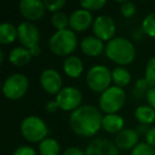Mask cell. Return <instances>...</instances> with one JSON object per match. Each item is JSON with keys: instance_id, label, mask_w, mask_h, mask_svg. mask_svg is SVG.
<instances>
[{"instance_id": "cell-5", "label": "cell", "mask_w": 155, "mask_h": 155, "mask_svg": "<svg viewBox=\"0 0 155 155\" xmlns=\"http://www.w3.org/2000/svg\"><path fill=\"white\" fill-rule=\"evenodd\" d=\"M127 101V94L124 88L112 85L100 95L98 105L104 115L118 114Z\"/></svg>"}, {"instance_id": "cell-31", "label": "cell", "mask_w": 155, "mask_h": 155, "mask_svg": "<svg viewBox=\"0 0 155 155\" xmlns=\"http://www.w3.org/2000/svg\"><path fill=\"white\" fill-rule=\"evenodd\" d=\"M12 155H37V152L33 147L31 146H19L13 151Z\"/></svg>"}, {"instance_id": "cell-4", "label": "cell", "mask_w": 155, "mask_h": 155, "mask_svg": "<svg viewBox=\"0 0 155 155\" xmlns=\"http://www.w3.org/2000/svg\"><path fill=\"white\" fill-rule=\"evenodd\" d=\"M20 134L28 142L39 143L48 137L49 127L41 117L30 115L22 119L20 123Z\"/></svg>"}, {"instance_id": "cell-37", "label": "cell", "mask_w": 155, "mask_h": 155, "mask_svg": "<svg viewBox=\"0 0 155 155\" xmlns=\"http://www.w3.org/2000/svg\"><path fill=\"white\" fill-rule=\"evenodd\" d=\"M29 50H30L31 55H32L33 58H37V56H39L41 53V46L39 45L35 46V47L31 48V49H29Z\"/></svg>"}, {"instance_id": "cell-1", "label": "cell", "mask_w": 155, "mask_h": 155, "mask_svg": "<svg viewBox=\"0 0 155 155\" xmlns=\"http://www.w3.org/2000/svg\"><path fill=\"white\" fill-rule=\"evenodd\" d=\"M103 115L97 106L85 104L72 112L69 117V127L75 135L91 138L102 129Z\"/></svg>"}, {"instance_id": "cell-10", "label": "cell", "mask_w": 155, "mask_h": 155, "mask_svg": "<svg viewBox=\"0 0 155 155\" xmlns=\"http://www.w3.org/2000/svg\"><path fill=\"white\" fill-rule=\"evenodd\" d=\"M39 84L45 93L56 96L63 89V79L58 70L47 68L39 75Z\"/></svg>"}, {"instance_id": "cell-29", "label": "cell", "mask_w": 155, "mask_h": 155, "mask_svg": "<svg viewBox=\"0 0 155 155\" xmlns=\"http://www.w3.org/2000/svg\"><path fill=\"white\" fill-rule=\"evenodd\" d=\"M137 8L135 3L132 1H121L120 2V13L123 17L131 18L136 14Z\"/></svg>"}, {"instance_id": "cell-20", "label": "cell", "mask_w": 155, "mask_h": 155, "mask_svg": "<svg viewBox=\"0 0 155 155\" xmlns=\"http://www.w3.org/2000/svg\"><path fill=\"white\" fill-rule=\"evenodd\" d=\"M134 116L139 124L150 127L155 122V110L148 104L147 105L142 104V105L137 106L135 113H134Z\"/></svg>"}, {"instance_id": "cell-27", "label": "cell", "mask_w": 155, "mask_h": 155, "mask_svg": "<svg viewBox=\"0 0 155 155\" xmlns=\"http://www.w3.org/2000/svg\"><path fill=\"white\" fill-rule=\"evenodd\" d=\"M81 9L88 12H97L106 5V0H82L80 2Z\"/></svg>"}, {"instance_id": "cell-35", "label": "cell", "mask_w": 155, "mask_h": 155, "mask_svg": "<svg viewBox=\"0 0 155 155\" xmlns=\"http://www.w3.org/2000/svg\"><path fill=\"white\" fill-rule=\"evenodd\" d=\"M62 155H85V151L78 147H69L63 152Z\"/></svg>"}, {"instance_id": "cell-12", "label": "cell", "mask_w": 155, "mask_h": 155, "mask_svg": "<svg viewBox=\"0 0 155 155\" xmlns=\"http://www.w3.org/2000/svg\"><path fill=\"white\" fill-rule=\"evenodd\" d=\"M21 16L30 22L41 20L46 13V7L44 1L41 0H21L18 3Z\"/></svg>"}, {"instance_id": "cell-25", "label": "cell", "mask_w": 155, "mask_h": 155, "mask_svg": "<svg viewBox=\"0 0 155 155\" xmlns=\"http://www.w3.org/2000/svg\"><path fill=\"white\" fill-rule=\"evenodd\" d=\"M141 30L149 37L155 39V12L149 13L141 21Z\"/></svg>"}, {"instance_id": "cell-30", "label": "cell", "mask_w": 155, "mask_h": 155, "mask_svg": "<svg viewBox=\"0 0 155 155\" xmlns=\"http://www.w3.org/2000/svg\"><path fill=\"white\" fill-rule=\"evenodd\" d=\"M44 3H45L46 10L49 11V12H51L52 14L61 12V10L66 5V1H65V0H54V1L45 0Z\"/></svg>"}, {"instance_id": "cell-21", "label": "cell", "mask_w": 155, "mask_h": 155, "mask_svg": "<svg viewBox=\"0 0 155 155\" xmlns=\"http://www.w3.org/2000/svg\"><path fill=\"white\" fill-rule=\"evenodd\" d=\"M18 39L17 27L9 21H3L0 25V43L1 45H11Z\"/></svg>"}, {"instance_id": "cell-24", "label": "cell", "mask_w": 155, "mask_h": 155, "mask_svg": "<svg viewBox=\"0 0 155 155\" xmlns=\"http://www.w3.org/2000/svg\"><path fill=\"white\" fill-rule=\"evenodd\" d=\"M51 25L56 31L66 30L69 27V16H67L64 12H58V13L52 14L50 18Z\"/></svg>"}, {"instance_id": "cell-2", "label": "cell", "mask_w": 155, "mask_h": 155, "mask_svg": "<svg viewBox=\"0 0 155 155\" xmlns=\"http://www.w3.org/2000/svg\"><path fill=\"white\" fill-rule=\"evenodd\" d=\"M105 56L117 66L130 65L136 58V48L133 41L123 36H116L105 44Z\"/></svg>"}, {"instance_id": "cell-28", "label": "cell", "mask_w": 155, "mask_h": 155, "mask_svg": "<svg viewBox=\"0 0 155 155\" xmlns=\"http://www.w3.org/2000/svg\"><path fill=\"white\" fill-rule=\"evenodd\" d=\"M130 155H155V148L151 147L146 141H141L131 151Z\"/></svg>"}, {"instance_id": "cell-38", "label": "cell", "mask_w": 155, "mask_h": 155, "mask_svg": "<svg viewBox=\"0 0 155 155\" xmlns=\"http://www.w3.org/2000/svg\"><path fill=\"white\" fill-rule=\"evenodd\" d=\"M151 127H148V125H143V124H139L137 127H136V131L138 132V134H144L146 135V133L149 131V129H150Z\"/></svg>"}, {"instance_id": "cell-15", "label": "cell", "mask_w": 155, "mask_h": 155, "mask_svg": "<svg viewBox=\"0 0 155 155\" xmlns=\"http://www.w3.org/2000/svg\"><path fill=\"white\" fill-rule=\"evenodd\" d=\"M114 142L119 150H133L139 143V134L136 130L125 127L115 136Z\"/></svg>"}, {"instance_id": "cell-23", "label": "cell", "mask_w": 155, "mask_h": 155, "mask_svg": "<svg viewBox=\"0 0 155 155\" xmlns=\"http://www.w3.org/2000/svg\"><path fill=\"white\" fill-rule=\"evenodd\" d=\"M61 146L60 142L52 137H47L38 143L39 155H60Z\"/></svg>"}, {"instance_id": "cell-8", "label": "cell", "mask_w": 155, "mask_h": 155, "mask_svg": "<svg viewBox=\"0 0 155 155\" xmlns=\"http://www.w3.org/2000/svg\"><path fill=\"white\" fill-rule=\"evenodd\" d=\"M55 101L61 110L72 113L82 105L83 95L77 87L66 86L55 96Z\"/></svg>"}, {"instance_id": "cell-7", "label": "cell", "mask_w": 155, "mask_h": 155, "mask_svg": "<svg viewBox=\"0 0 155 155\" xmlns=\"http://www.w3.org/2000/svg\"><path fill=\"white\" fill-rule=\"evenodd\" d=\"M30 86L26 74L15 72L10 74L2 83V94L8 100L16 101L24 97Z\"/></svg>"}, {"instance_id": "cell-9", "label": "cell", "mask_w": 155, "mask_h": 155, "mask_svg": "<svg viewBox=\"0 0 155 155\" xmlns=\"http://www.w3.org/2000/svg\"><path fill=\"white\" fill-rule=\"evenodd\" d=\"M91 29L94 35L104 43H107L116 37L117 25L115 20L108 15L97 16L94 20Z\"/></svg>"}, {"instance_id": "cell-32", "label": "cell", "mask_w": 155, "mask_h": 155, "mask_svg": "<svg viewBox=\"0 0 155 155\" xmlns=\"http://www.w3.org/2000/svg\"><path fill=\"white\" fill-rule=\"evenodd\" d=\"M149 88H150V86H149L148 82L146 81V79L144 78H140V79H138L137 81H136L135 83V89L138 91V93H146L149 91Z\"/></svg>"}, {"instance_id": "cell-3", "label": "cell", "mask_w": 155, "mask_h": 155, "mask_svg": "<svg viewBox=\"0 0 155 155\" xmlns=\"http://www.w3.org/2000/svg\"><path fill=\"white\" fill-rule=\"evenodd\" d=\"M78 45L79 41L77 33L69 28L66 30L55 31L48 41L50 51L55 55L64 58L72 55L73 52L77 50Z\"/></svg>"}, {"instance_id": "cell-6", "label": "cell", "mask_w": 155, "mask_h": 155, "mask_svg": "<svg viewBox=\"0 0 155 155\" xmlns=\"http://www.w3.org/2000/svg\"><path fill=\"white\" fill-rule=\"evenodd\" d=\"M85 81L91 91L101 95L112 86V70L105 65H94L87 70Z\"/></svg>"}, {"instance_id": "cell-22", "label": "cell", "mask_w": 155, "mask_h": 155, "mask_svg": "<svg viewBox=\"0 0 155 155\" xmlns=\"http://www.w3.org/2000/svg\"><path fill=\"white\" fill-rule=\"evenodd\" d=\"M112 81L115 86L124 88L131 83L132 74L125 67L116 66L112 69Z\"/></svg>"}, {"instance_id": "cell-39", "label": "cell", "mask_w": 155, "mask_h": 155, "mask_svg": "<svg viewBox=\"0 0 155 155\" xmlns=\"http://www.w3.org/2000/svg\"><path fill=\"white\" fill-rule=\"evenodd\" d=\"M3 62H5V52L1 49L0 50V64H3Z\"/></svg>"}, {"instance_id": "cell-18", "label": "cell", "mask_w": 155, "mask_h": 155, "mask_svg": "<svg viewBox=\"0 0 155 155\" xmlns=\"http://www.w3.org/2000/svg\"><path fill=\"white\" fill-rule=\"evenodd\" d=\"M63 70L70 79H79L84 71L83 61L77 55L67 56L63 62Z\"/></svg>"}, {"instance_id": "cell-16", "label": "cell", "mask_w": 155, "mask_h": 155, "mask_svg": "<svg viewBox=\"0 0 155 155\" xmlns=\"http://www.w3.org/2000/svg\"><path fill=\"white\" fill-rule=\"evenodd\" d=\"M80 49L84 55L88 58H97L105 51L104 41L96 37L95 35H89L81 41Z\"/></svg>"}, {"instance_id": "cell-14", "label": "cell", "mask_w": 155, "mask_h": 155, "mask_svg": "<svg viewBox=\"0 0 155 155\" xmlns=\"http://www.w3.org/2000/svg\"><path fill=\"white\" fill-rule=\"evenodd\" d=\"M85 155H119V149L108 139L94 138L85 149Z\"/></svg>"}, {"instance_id": "cell-17", "label": "cell", "mask_w": 155, "mask_h": 155, "mask_svg": "<svg viewBox=\"0 0 155 155\" xmlns=\"http://www.w3.org/2000/svg\"><path fill=\"white\" fill-rule=\"evenodd\" d=\"M125 120L119 114L104 115L102 119V130L108 134H114L115 136L125 129Z\"/></svg>"}, {"instance_id": "cell-33", "label": "cell", "mask_w": 155, "mask_h": 155, "mask_svg": "<svg viewBox=\"0 0 155 155\" xmlns=\"http://www.w3.org/2000/svg\"><path fill=\"white\" fill-rule=\"evenodd\" d=\"M144 141L151 147L155 148V127H151L144 135Z\"/></svg>"}, {"instance_id": "cell-34", "label": "cell", "mask_w": 155, "mask_h": 155, "mask_svg": "<svg viewBox=\"0 0 155 155\" xmlns=\"http://www.w3.org/2000/svg\"><path fill=\"white\" fill-rule=\"evenodd\" d=\"M146 99L148 102V105L155 110V87H150L146 94Z\"/></svg>"}, {"instance_id": "cell-19", "label": "cell", "mask_w": 155, "mask_h": 155, "mask_svg": "<svg viewBox=\"0 0 155 155\" xmlns=\"http://www.w3.org/2000/svg\"><path fill=\"white\" fill-rule=\"evenodd\" d=\"M33 56L31 55V52L29 49L19 46L15 47L10 51L9 53V62L15 67H24L31 62Z\"/></svg>"}, {"instance_id": "cell-26", "label": "cell", "mask_w": 155, "mask_h": 155, "mask_svg": "<svg viewBox=\"0 0 155 155\" xmlns=\"http://www.w3.org/2000/svg\"><path fill=\"white\" fill-rule=\"evenodd\" d=\"M144 79L150 87H155V56H152L147 62L144 68Z\"/></svg>"}, {"instance_id": "cell-36", "label": "cell", "mask_w": 155, "mask_h": 155, "mask_svg": "<svg viewBox=\"0 0 155 155\" xmlns=\"http://www.w3.org/2000/svg\"><path fill=\"white\" fill-rule=\"evenodd\" d=\"M58 110H60V107H58V102L55 101V99L50 100V101H48L47 104H46V110H47L48 113L54 114V113H56Z\"/></svg>"}, {"instance_id": "cell-13", "label": "cell", "mask_w": 155, "mask_h": 155, "mask_svg": "<svg viewBox=\"0 0 155 155\" xmlns=\"http://www.w3.org/2000/svg\"><path fill=\"white\" fill-rule=\"evenodd\" d=\"M94 17L91 12L84 9H78L69 15V29L73 32H83L93 27Z\"/></svg>"}, {"instance_id": "cell-11", "label": "cell", "mask_w": 155, "mask_h": 155, "mask_svg": "<svg viewBox=\"0 0 155 155\" xmlns=\"http://www.w3.org/2000/svg\"><path fill=\"white\" fill-rule=\"evenodd\" d=\"M17 30L18 41L21 44L22 47L31 49V48L39 45L41 33H39L38 28L34 25V22L25 20V21L20 22L19 26L17 27Z\"/></svg>"}]
</instances>
